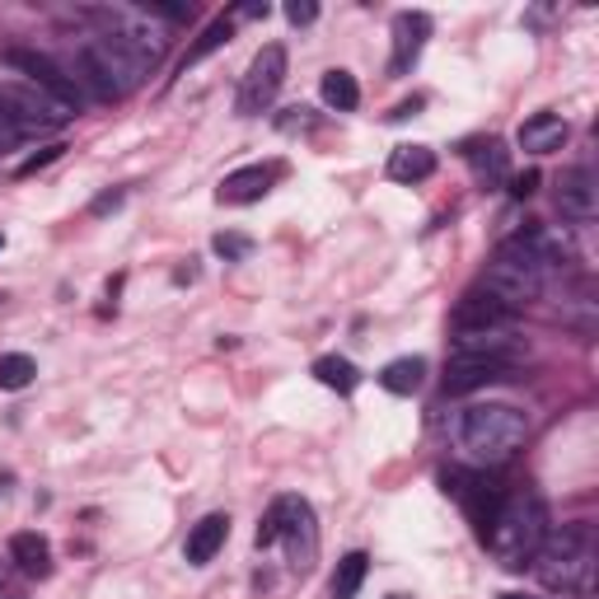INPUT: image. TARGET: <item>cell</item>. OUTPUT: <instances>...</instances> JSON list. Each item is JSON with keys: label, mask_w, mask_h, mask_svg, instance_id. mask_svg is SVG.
<instances>
[{"label": "cell", "mask_w": 599, "mask_h": 599, "mask_svg": "<svg viewBox=\"0 0 599 599\" xmlns=\"http://www.w3.org/2000/svg\"><path fill=\"white\" fill-rule=\"evenodd\" d=\"M469 164H473V173L482 183H497V179H506V146L501 141H478V146H469Z\"/></svg>", "instance_id": "23"}, {"label": "cell", "mask_w": 599, "mask_h": 599, "mask_svg": "<svg viewBox=\"0 0 599 599\" xmlns=\"http://www.w3.org/2000/svg\"><path fill=\"white\" fill-rule=\"evenodd\" d=\"M319 90H323V103H328V108H338V113H351V108L361 103L357 76H351V71H328Z\"/></svg>", "instance_id": "24"}, {"label": "cell", "mask_w": 599, "mask_h": 599, "mask_svg": "<svg viewBox=\"0 0 599 599\" xmlns=\"http://www.w3.org/2000/svg\"><path fill=\"white\" fill-rule=\"evenodd\" d=\"M281 164H249V169H234V173H226V183H220V202L226 207H249V202H262L272 188H277V179H281Z\"/></svg>", "instance_id": "12"}, {"label": "cell", "mask_w": 599, "mask_h": 599, "mask_svg": "<svg viewBox=\"0 0 599 599\" xmlns=\"http://www.w3.org/2000/svg\"><path fill=\"white\" fill-rule=\"evenodd\" d=\"M286 19H291V24H315L319 6H315V0H291V6H286Z\"/></svg>", "instance_id": "27"}, {"label": "cell", "mask_w": 599, "mask_h": 599, "mask_svg": "<svg viewBox=\"0 0 599 599\" xmlns=\"http://www.w3.org/2000/svg\"><path fill=\"white\" fill-rule=\"evenodd\" d=\"M366 571H370L366 552H347V558L338 562V571H332V599H357Z\"/></svg>", "instance_id": "22"}, {"label": "cell", "mask_w": 599, "mask_h": 599, "mask_svg": "<svg viewBox=\"0 0 599 599\" xmlns=\"http://www.w3.org/2000/svg\"><path fill=\"white\" fill-rule=\"evenodd\" d=\"M436 173V150L431 146H398L389 154V179L393 183H421Z\"/></svg>", "instance_id": "17"}, {"label": "cell", "mask_w": 599, "mask_h": 599, "mask_svg": "<svg viewBox=\"0 0 599 599\" xmlns=\"http://www.w3.org/2000/svg\"><path fill=\"white\" fill-rule=\"evenodd\" d=\"M501 599H535V595H520V590H506Z\"/></svg>", "instance_id": "30"}, {"label": "cell", "mask_w": 599, "mask_h": 599, "mask_svg": "<svg viewBox=\"0 0 599 599\" xmlns=\"http://www.w3.org/2000/svg\"><path fill=\"white\" fill-rule=\"evenodd\" d=\"M0 243H6V239H0Z\"/></svg>", "instance_id": "32"}, {"label": "cell", "mask_w": 599, "mask_h": 599, "mask_svg": "<svg viewBox=\"0 0 599 599\" xmlns=\"http://www.w3.org/2000/svg\"><path fill=\"white\" fill-rule=\"evenodd\" d=\"M216 253L226 262H239V258L253 253V239L249 234H216Z\"/></svg>", "instance_id": "26"}, {"label": "cell", "mask_w": 599, "mask_h": 599, "mask_svg": "<svg viewBox=\"0 0 599 599\" xmlns=\"http://www.w3.org/2000/svg\"><path fill=\"white\" fill-rule=\"evenodd\" d=\"M10 558H14V567L24 576H48L52 571V548H48V539H42V535H33V529L10 539Z\"/></svg>", "instance_id": "18"}, {"label": "cell", "mask_w": 599, "mask_h": 599, "mask_svg": "<svg viewBox=\"0 0 599 599\" xmlns=\"http://www.w3.org/2000/svg\"><path fill=\"white\" fill-rule=\"evenodd\" d=\"M529 417L510 403H478L463 408L455 421V450L473 469H501V463L525 446Z\"/></svg>", "instance_id": "1"}, {"label": "cell", "mask_w": 599, "mask_h": 599, "mask_svg": "<svg viewBox=\"0 0 599 599\" xmlns=\"http://www.w3.org/2000/svg\"><path fill=\"white\" fill-rule=\"evenodd\" d=\"M535 188H539V173H525V179H516V188H510V192H516V197H529Z\"/></svg>", "instance_id": "29"}, {"label": "cell", "mask_w": 599, "mask_h": 599, "mask_svg": "<svg viewBox=\"0 0 599 599\" xmlns=\"http://www.w3.org/2000/svg\"><path fill=\"white\" fill-rule=\"evenodd\" d=\"M0 599H24V595H19V590H0Z\"/></svg>", "instance_id": "31"}, {"label": "cell", "mask_w": 599, "mask_h": 599, "mask_svg": "<svg viewBox=\"0 0 599 599\" xmlns=\"http://www.w3.org/2000/svg\"><path fill=\"white\" fill-rule=\"evenodd\" d=\"M421 380H427V361H421V357H398V361H389L380 370V385L389 393H417Z\"/></svg>", "instance_id": "19"}, {"label": "cell", "mask_w": 599, "mask_h": 599, "mask_svg": "<svg viewBox=\"0 0 599 599\" xmlns=\"http://www.w3.org/2000/svg\"><path fill=\"white\" fill-rule=\"evenodd\" d=\"M558 211L571 220H595L599 211V183L590 169H567L558 183Z\"/></svg>", "instance_id": "13"}, {"label": "cell", "mask_w": 599, "mask_h": 599, "mask_svg": "<svg viewBox=\"0 0 599 599\" xmlns=\"http://www.w3.org/2000/svg\"><path fill=\"white\" fill-rule=\"evenodd\" d=\"M99 24V33L103 38H113V42H122L127 52H137L141 61H160L164 57V48H169V33L154 24V14L150 10H141V6H94V10H84Z\"/></svg>", "instance_id": "7"}, {"label": "cell", "mask_w": 599, "mask_h": 599, "mask_svg": "<svg viewBox=\"0 0 599 599\" xmlns=\"http://www.w3.org/2000/svg\"><path fill=\"white\" fill-rule=\"evenodd\" d=\"M230 33H234V24H230V19H211V24L202 29V38H197V42H192V48L183 52V61H179V71L188 76V71H192V66H197V61H207V57H211L216 48H226V42H230Z\"/></svg>", "instance_id": "20"}, {"label": "cell", "mask_w": 599, "mask_h": 599, "mask_svg": "<svg viewBox=\"0 0 599 599\" xmlns=\"http://www.w3.org/2000/svg\"><path fill=\"white\" fill-rule=\"evenodd\" d=\"M226 539H230V516H202L192 525V535H188V543H183V558L192 562V567H207L220 548H226Z\"/></svg>", "instance_id": "15"}, {"label": "cell", "mask_w": 599, "mask_h": 599, "mask_svg": "<svg viewBox=\"0 0 599 599\" xmlns=\"http://www.w3.org/2000/svg\"><path fill=\"white\" fill-rule=\"evenodd\" d=\"M66 146H48V150H42V154H33V160L29 164H19V173H33V169H42V164H52L57 160V154H61Z\"/></svg>", "instance_id": "28"}, {"label": "cell", "mask_w": 599, "mask_h": 599, "mask_svg": "<svg viewBox=\"0 0 599 599\" xmlns=\"http://www.w3.org/2000/svg\"><path fill=\"white\" fill-rule=\"evenodd\" d=\"M281 84H286V48L281 42H268V48L253 57L249 71H243V80H239V99H234L239 118L268 113L272 99L281 94Z\"/></svg>", "instance_id": "8"}, {"label": "cell", "mask_w": 599, "mask_h": 599, "mask_svg": "<svg viewBox=\"0 0 599 599\" xmlns=\"http://www.w3.org/2000/svg\"><path fill=\"white\" fill-rule=\"evenodd\" d=\"M506 370L501 361H487V357H450L446 366V393H473L482 385H497L506 380Z\"/></svg>", "instance_id": "14"}, {"label": "cell", "mask_w": 599, "mask_h": 599, "mask_svg": "<svg viewBox=\"0 0 599 599\" xmlns=\"http://www.w3.org/2000/svg\"><path fill=\"white\" fill-rule=\"evenodd\" d=\"M76 113L71 108H61L57 99L38 94L33 84H10L0 80V131H6L10 141L19 137H42V131H57L66 127Z\"/></svg>", "instance_id": "6"}, {"label": "cell", "mask_w": 599, "mask_h": 599, "mask_svg": "<svg viewBox=\"0 0 599 599\" xmlns=\"http://www.w3.org/2000/svg\"><path fill=\"white\" fill-rule=\"evenodd\" d=\"M529 567H535V576L548 590L590 595V586H595V529L590 525H562L558 535H543Z\"/></svg>", "instance_id": "4"}, {"label": "cell", "mask_w": 599, "mask_h": 599, "mask_svg": "<svg viewBox=\"0 0 599 599\" xmlns=\"http://www.w3.org/2000/svg\"><path fill=\"white\" fill-rule=\"evenodd\" d=\"M450 323H455V338H478V332H506L510 323H516V315L487 291H469L455 305Z\"/></svg>", "instance_id": "10"}, {"label": "cell", "mask_w": 599, "mask_h": 599, "mask_svg": "<svg viewBox=\"0 0 599 599\" xmlns=\"http://www.w3.org/2000/svg\"><path fill=\"white\" fill-rule=\"evenodd\" d=\"M150 76V61H141L137 52H127L122 42L94 33L90 42L76 48V84L80 94H94V99H127L131 90H141Z\"/></svg>", "instance_id": "3"}, {"label": "cell", "mask_w": 599, "mask_h": 599, "mask_svg": "<svg viewBox=\"0 0 599 599\" xmlns=\"http://www.w3.org/2000/svg\"><path fill=\"white\" fill-rule=\"evenodd\" d=\"M543 535H548V506L535 492H525V487H520V492H506L501 497V506H497L492 525H487L482 543L492 548V558L506 571H520L539 552Z\"/></svg>", "instance_id": "2"}, {"label": "cell", "mask_w": 599, "mask_h": 599, "mask_svg": "<svg viewBox=\"0 0 599 599\" xmlns=\"http://www.w3.org/2000/svg\"><path fill=\"white\" fill-rule=\"evenodd\" d=\"M258 548H286V562H291V571H309L319 558V525H315V506H309L305 497H281L272 501V510L262 516L258 525Z\"/></svg>", "instance_id": "5"}, {"label": "cell", "mask_w": 599, "mask_h": 599, "mask_svg": "<svg viewBox=\"0 0 599 599\" xmlns=\"http://www.w3.org/2000/svg\"><path fill=\"white\" fill-rule=\"evenodd\" d=\"M427 38H431V19L421 14V10H403V14H393V57H389V76H408L421 48H427Z\"/></svg>", "instance_id": "11"}, {"label": "cell", "mask_w": 599, "mask_h": 599, "mask_svg": "<svg viewBox=\"0 0 599 599\" xmlns=\"http://www.w3.org/2000/svg\"><path fill=\"white\" fill-rule=\"evenodd\" d=\"M33 375H38V366H33V357H0V389H29L33 385Z\"/></svg>", "instance_id": "25"}, {"label": "cell", "mask_w": 599, "mask_h": 599, "mask_svg": "<svg viewBox=\"0 0 599 599\" xmlns=\"http://www.w3.org/2000/svg\"><path fill=\"white\" fill-rule=\"evenodd\" d=\"M520 150L529 154H552V150H562L567 146V122L558 113H535L525 127H520Z\"/></svg>", "instance_id": "16"}, {"label": "cell", "mask_w": 599, "mask_h": 599, "mask_svg": "<svg viewBox=\"0 0 599 599\" xmlns=\"http://www.w3.org/2000/svg\"><path fill=\"white\" fill-rule=\"evenodd\" d=\"M0 61L14 66L19 76H29V84H33L38 94L57 99L61 108H71V113L80 108V99H84V94H80L76 76H66V71H61V66H57L48 52H33V48H6V52H0Z\"/></svg>", "instance_id": "9"}, {"label": "cell", "mask_w": 599, "mask_h": 599, "mask_svg": "<svg viewBox=\"0 0 599 599\" xmlns=\"http://www.w3.org/2000/svg\"><path fill=\"white\" fill-rule=\"evenodd\" d=\"M315 380L323 385V389H338V393H351L361 385V370L351 366L347 357H319L315 361Z\"/></svg>", "instance_id": "21"}]
</instances>
